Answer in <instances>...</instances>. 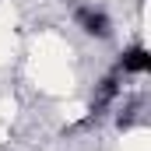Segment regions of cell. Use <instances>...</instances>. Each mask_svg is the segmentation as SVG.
I'll use <instances>...</instances> for the list:
<instances>
[{"mask_svg":"<svg viewBox=\"0 0 151 151\" xmlns=\"http://www.w3.org/2000/svg\"><path fill=\"white\" fill-rule=\"evenodd\" d=\"M74 25L84 35H91V39H109L113 35V18L102 7H91V4H84V7L74 11Z\"/></svg>","mask_w":151,"mask_h":151,"instance_id":"cell-1","label":"cell"},{"mask_svg":"<svg viewBox=\"0 0 151 151\" xmlns=\"http://www.w3.org/2000/svg\"><path fill=\"white\" fill-rule=\"evenodd\" d=\"M116 70L119 74H130V77H144L151 70V53L144 46H127L116 60Z\"/></svg>","mask_w":151,"mask_h":151,"instance_id":"cell-2","label":"cell"},{"mask_svg":"<svg viewBox=\"0 0 151 151\" xmlns=\"http://www.w3.org/2000/svg\"><path fill=\"white\" fill-rule=\"evenodd\" d=\"M123 95V74L119 70H109V74L99 81V88H95V106H91V113H102V109H109L116 99Z\"/></svg>","mask_w":151,"mask_h":151,"instance_id":"cell-3","label":"cell"}]
</instances>
